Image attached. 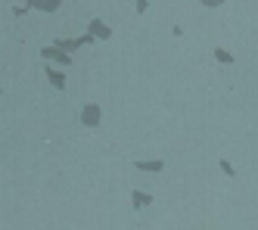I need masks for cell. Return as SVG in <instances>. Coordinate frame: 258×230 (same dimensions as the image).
Masks as SVG:
<instances>
[{
	"label": "cell",
	"instance_id": "cell-8",
	"mask_svg": "<svg viewBox=\"0 0 258 230\" xmlns=\"http://www.w3.org/2000/svg\"><path fill=\"white\" fill-rule=\"evenodd\" d=\"M131 202H134V208H146V205L153 202V196H150V193H137V190H134V193H131Z\"/></svg>",
	"mask_w": 258,
	"mask_h": 230
},
{
	"label": "cell",
	"instance_id": "cell-6",
	"mask_svg": "<svg viewBox=\"0 0 258 230\" xmlns=\"http://www.w3.org/2000/svg\"><path fill=\"white\" fill-rule=\"evenodd\" d=\"M44 75H47V81L56 87V90H66V75L62 72H56L53 66H44Z\"/></svg>",
	"mask_w": 258,
	"mask_h": 230
},
{
	"label": "cell",
	"instance_id": "cell-12",
	"mask_svg": "<svg viewBox=\"0 0 258 230\" xmlns=\"http://www.w3.org/2000/svg\"><path fill=\"white\" fill-rule=\"evenodd\" d=\"M150 10V0H137V13H146Z\"/></svg>",
	"mask_w": 258,
	"mask_h": 230
},
{
	"label": "cell",
	"instance_id": "cell-7",
	"mask_svg": "<svg viewBox=\"0 0 258 230\" xmlns=\"http://www.w3.org/2000/svg\"><path fill=\"white\" fill-rule=\"evenodd\" d=\"M53 47H59V50L72 53V50H78V47H84V37H62V41H53Z\"/></svg>",
	"mask_w": 258,
	"mask_h": 230
},
{
	"label": "cell",
	"instance_id": "cell-1",
	"mask_svg": "<svg viewBox=\"0 0 258 230\" xmlns=\"http://www.w3.org/2000/svg\"><path fill=\"white\" fill-rule=\"evenodd\" d=\"M103 122V109L97 106V103H87L84 109H81V125H87V128H97Z\"/></svg>",
	"mask_w": 258,
	"mask_h": 230
},
{
	"label": "cell",
	"instance_id": "cell-10",
	"mask_svg": "<svg viewBox=\"0 0 258 230\" xmlns=\"http://www.w3.org/2000/svg\"><path fill=\"white\" fill-rule=\"evenodd\" d=\"M218 165H221V171H224V175H230V178H233V175H236V168H233V165H230V162H227V159H221V162H218Z\"/></svg>",
	"mask_w": 258,
	"mask_h": 230
},
{
	"label": "cell",
	"instance_id": "cell-9",
	"mask_svg": "<svg viewBox=\"0 0 258 230\" xmlns=\"http://www.w3.org/2000/svg\"><path fill=\"white\" fill-rule=\"evenodd\" d=\"M215 60H218L221 66H230V63H233V53L224 50V47H218V50H215Z\"/></svg>",
	"mask_w": 258,
	"mask_h": 230
},
{
	"label": "cell",
	"instance_id": "cell-5",
	"mask_svg": "<svg viewBox=\"0 0 258 230\" xmlns=\"http://www.w3.org/2000/svg\"><path fill=\"white\" fill-rule=\"evenodd\" d=\"M31 10H41V13H56L62 7V0H28Z\"/></svg>",
	"mask_w": 258,
	"mask_h": 230
},
{
	"label": "cell",
	"instance_id": "cell-3",
	"mask_svg": "<svg viewBox=\"0 0 258 230\" xmlns=\"http://www.w3.org/2000/svg\"><path fill=\"white\" fill-rule=\"evenodd\" d=\"M87 34H94L97 41H109L112 37V28H109L103 19H90V25H87Z\"/></svg>",
	"mask_w": 258,
	"mask_h": 230
},
{
	"label": "cell",
	"instance_id": "cell-4",
	"mask_svg": "<svg viewBox=\"0 0 258 230\" xmlns=\"http://www.w3.org/2000/svg\"><path fill=\"white\" fill-rule=\"evenodd\" d=\"M134 168L137 171H146V175H159V171L165 168V162L162 159H140V162H134Z\"/></svg>",
	"mask_w": 258,
	"mask_h": 230
},
{
	"label": "cell",
	"instance_id": "cell-11",
	"mask_svg": "<svg viewBox=\"0 0 258 230\" xmlns=\"http://www.w3.org/2000/svg\"><path fill=\"white\" fill-rule=\"evenodd\" d=\"M199 4H202V7H209V10H215V7L224 4V0H199Z\"/></svg>",
	"mask_w": 258,
	"mask_h": 230
},
{
	"label": "cell",
	"instance_id": "cell-2",
	"mask_svg": "<svg viewBox=\"0 0 258 230\" xmlns=\"http://www.w3.org/2000/svg\"><path fill=\"white\" fill-rule=\"evenodd\" d=\"M41 60H50V63H59V66H72V56L66 53V50H59V47H44L41 50Z\"/></svg>",
	"mask_w": 258,
	"mask_h": 230
}]
</instances>
